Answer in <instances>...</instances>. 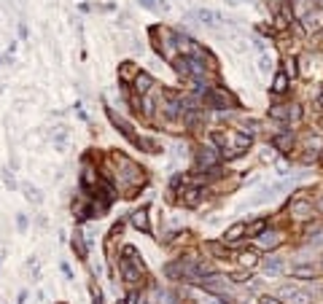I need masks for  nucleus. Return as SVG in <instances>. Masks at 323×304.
<instances>
[{"label":"nucleus","instance_id":"nucleus-2","mask_svg":"<svg viewBox=\"0 0 323 304\" xmlns=\"http://www.w3.org/2000/svg\"><path fill=\"white\" fill-rule=\"evenodd\" d=\"M159 105H162V111H164L167 119H181V116L189 111V108H186V100L181 95H172V92H164L159 97Z\"/></svg>","mask_w":323,"mask_h":304},{"label":"nucleus","instance_id":"nucleus-13","mask_svg":"<svg viewBox=\"0 0 323 304\" xmlns=\"http://www.w3.org/2000/svg\"><path fill=\"white\" fill-rule=\"evenodd\" d=\"M140 70L135 68V62H121V68H119V81H135V76H138Z\"/></svg>","mask_w":323,"mask_h":304},{"label":"nucleus","instance_id":"nucleus-4","mask_svg":"<svg viewBox=\"0 0 323 304\" xmlns=\"http://www.w3.org/2000/svg\"><path fill=\"white\" fill-rule=\"evenodd\" d=\"M269 116L275 121H299L301 119V108L299 105H272Z\"/></svg>","mask_w":323,"mask_h":304},{"label":"nucleus","instance_id":"nucleus-8","mask_svg":"<svg viewBox=\"0 0 323 304\" xmlns=\"http://www.w3.org/2000/svg\"><path fill=\"white\" fill-rule=\"evenodd\" d=\"M250 143H253V137H250L245 129L242 132H234L232 135V146H234V151H232V156H240V154H245V151L250 148Z\"/></svg>","mask_w":323,"mask_h":304},{"label":"nucleus","instance_id":"nucleus-34","mask_svg":"<svg viewBox=\"0 0 323 304\" xmlns=\"http://www.w3.org/2000/svg\"><path fill=\"white\" fill-rule=\"evenodd\" d=\"M261 304H280V299H275V296H261Z\"/></svg>","mask_w":323,"mask_h":304},{"label":"nucleus","instance_id":"nucleus-21","mask_svg":"<svg viewBox=\"0 0 323 304\" xmlns=\"http://www.w3.org/2000/svg\"><path fill=\"white\" fill-rule=\"evenodd\" d=\"M261 231H267V218H258V221H253V223H248V226H245L248 237H258Z\"/></svg>","mask_w":323,"mask_h":304},{"label":"nucleus","instance_id":"nucleus-22","mask_svg":"<svg viewBox=\"0 0 323 304\" xmlns=\"http://www.w3.org/2000/svg\"><path fill=\"white\" fill-rule=\"evenodd\" d=\"M240 264L245 266V269H253V266L258 264V256H256V250H242V253H240Z\"/></svg>","mask_w":323,"mask_h":304},{"label":"nucleus","instance_id":"nucleus-18","mask_svg":"<svg viewBox=\"0 0 323 304\" xmlns=\"http://www.w3.org/2000/svg\"><path fill=\"white\" fill-rule=\"evenodd\" d=\"M264 272H267V274H280V272H283V258H280V256H269L267 261H264Z\"/></svg>","mask_w":323,"mask_h":304},{"label":"nucleus","instance_id":"nucleus-20","mask_svg":"<svg viewBox=\"0 0 323 304\" xmlns=\"http://www.w3.org/2000/svg\"><path fill=\"white\" fill-rule=\"evenodd\" d=\"M291 277H296V280H315V269H312V266H293Z\"/></svg>","mask_w":323,"mask_h":304},{"label":"nucleus","instance_id":"nucleus-23","mask_svg":"<svg viewBox=\"0 0 323 304\" xmlns=\"http://www.w3.org/2000/svg\"><path fill=\"white\" fill-rule=\"evenodd\" d=\"M207 248H210V253H213V256L224 258V261L229 258V248H226V242H210V245H207Z\"/></svg>","mask_w":323,"mask_h":304},{"label":"nucleus","instance_id":"nucleus-25","mask_svg":"<svg viewBox=\"0 0 323 304\" xmlns=\"http://www.w3.org/2000/svg\"><path fill=\"white\" fill-rule=\"evenodd\" d=\"M288 143H291V129H285V135L275 137V146H277L280 151H285V148H288Z\"/></svg>","mask_w":323,"mask_h":304},{"label":"nucleus","instance_id":"nucleus-19","mask_svg":"<svg viewBox=\"0 0 323 304\" xmlns=\"http://www.w3.org/2000/svg\"><path fill=\"white\" fill-rule=\"evenodd\" d=\"M272 92L275 95H283V92H288V76L280 70V73L275 76V81H272Z\"/></svg>","mask_w":323,"mask_h":304},{"label":"nucleus","instance_id":"nucleus-9","mask_svg":"<svg viewBox=\"0 0 323 304\" xmlns=\"http://www.w3.org/2000/svg\"><path fill=\"white\" fill-rule=\"evenodd\" d=\"M256 242H258V248L272 250V248H277V245L283 242V234H280V231H261V234L256 237Z\"/></svg>","mask_w":323,"mask_h":304},{"label":"nucleus","instance_id":"nucleus-32","mask_svg":"<svg viewBox=\"0 0 323 304\" xmlns=\"http://www.w3.org/2000/svg\"><path fill=\"white\" fill-rule=\"evenodd\" d=\"M312 210H315V213H318V215H323V197H318V199H315Z\"/></svg>","mask_w":323,"mask_h":304},{"label":"nucleus","instance_id":"nucleus-33","mask_svg":"<svg viewBox=\"0 0 323 304\" xmlns=\"http://www.w3.org/2000/svg\"><path fill=\"white\" fill-rule=\"evenodd\" d=\"M127 304H140V296H138V293H135V291H132V293H129V296H127Z\"/></svg>","mask_w":323,"mask_h":304},{"label":"nucleus","instance_id":"nucleus-28","mask_svg":"<svg viewBox=\"0 0 323 304\" xmlns=\"http://www.w3.org/2000/svg\"><path fill=\"white\" fill-rule=\"evenodd\" d=\"M229 280H232V283H245V280H250V274L248 272H234Z\"/></svg>","mask_w":323,"mask_h":304},{"label":"nucleus","instance_id":"nucleus-5","mask_svg":"<svg viewBox=\"0 0 323 304\" xmlns=\"http://www.w3.org/2000/svg\"><path fill=\"white\" fill-rule=\"evenodd\" d=\"M205 100L210 103L213 108H226V105H237V100H234V95H229V92H224V89H210L205 95Z\"/></svg>","mask_w":323,"mask_h":304},{"label":"nucleus","instance_id":"nucleus-12","mask_svg":"<svg viewBox=\"0 0 323 304\" xmlns=\"http://www.w3.org/2000/svg\"><path fill=\"white\" fill-rule=\"evenodd\" d=\"M140 266L138 264H132V261H127V258H124V261H121V274H124V280H127V283H138V280H140Z\"/></svg>","mask_w":323,"mask_h":304},{"label":"nucleus","instance_id":"nucleus-10","mask_svg":"<svg viewBox=\"0 0 323 304\" xmlns=\"http://www.w3.org/2000/svg\"><path fill=\"white\" fill-rule=\"evenodd\" d=\"M151 86H154V78H151L148 73H140L135 76V81H132V89H135V95H140V97H146L148 92H151Z\"/></svg>","mask_w":323,"mask_h":304},{"label":"nucleus","instance_id":"nucleus-24","mask_svg":"<svg viewBox=\"0 0 323 304\" xmlns=\"http://www.w3.org/2000/svg\"><path fill=\"white\" fill-rule=\"evenodd\" d=\"M73 250L78 253V258H86V242H84V234H76V237H73Z\"/></svg>","mask_w":323,"mask_h":304},{"label":"nucleus","instance_id":"nucleus-35","mask_svg":"<svg viewBox=\"0 0 323 304\" xmlns=\"http://www.w3.org/2000/svg\"><path fill=\"white\" fill-rule=\"evenodd\" d=\"M318 105L323 108V92H320V97H318Z\"/></svg>","mask_w":323,"mask_h":304},{"label":"nucleus","instance_id":"nucleus-3","mask_svg":"<svg viewBox=\"0 0 323 304\" xmlns=\"http://www.w3.org/2000/svg\"><path fill=\"white\" fill-rule=\"evenodd\" d=\"M113 162L124 167V172H121V183H124V186H135V183H140V180H143V170L135 162H129L124 154H113Z\"/></svg>","mask_w":323,"mask_h":304},{"label":"nucleus","instance_id":"nucleus-27","mask_svg":"<svg viewBox=\"0 0 323 304\" xmlns=\"http://www.w3.org/2000/svg\"><path fill=\"white\" fill-rule=\"evenodd\" d=\"M210 140L215 143V146H226V135L224 132H210Z\"/></svg>","mask_w":323,"mask_h":304},{"label":"nucleus","instance_id":"nucleus-17","mask_svg":"<svg viewBox=\"0 0 323 304\" xmlns=\"http://www.w3.org/2000/svg\"><path fill=\"white\" fill-rule=\"evenodd\" d=\"M199 194H202V191H199L197 186H191V189H186V191H183L181 202H183L186 207H197V205H199Z\"/></svg>","mask_w":323,"mask_h":304},{"label":"nucleus","instance_id":"nucleus-6","mask_svg":"<svg viewBox=\"0 0 323 304\" xmlns=\"http://www.w3.org/2000/svg\"><path fill=\"white\" fill-rule=\"evenodd\" d=\"M191 19H199V25H205V27H218L221 22V14H215L210 9H197V11H191Z\"/></svg>","mask_w":323,"mask_h":304},{"label":"nucleus","instance_id":"nucleus-31","mask_svg":"<svg viewBox=\"0 0 323 304\" xmlns=\"http://www.w3.org/2000/svg\"><path fill=\"white\" fill-rule=\"evenodd\" d=\"M269 68H272V60H269L267 54H264V57H261V73H267Z\"/></svg>","mask_w":323,"mask_h":304},{"label":"nucleus","instance_id":"nucleus-26","mask_svg":"<svg viewBox=\"0 0 323 304\" xmlns=\"http://www.w3.org/2000/svg\"><path fill=\"white\" fill-rule=\"evenodd\" d=\"M283 73L288 76V78L296 76V60H288V62H285V70H283Z\"/></svg>","mask_w":323,"mask_h":304},{"label":"nucleus","instance_id":"nucleus-29","mask_svg":"<svg viewBox=\"0 0 323 304\" xmlns=\"http://www.w3.org/2000/svg\"><path fill=\"white\" fill-rule=\"evenodd\" d=\"M81 183H84V186H92V183H95V172H92V170H84Z\"/></svg>","mask_w":323,"mask_h":304},{"label":"nucleus","instance_id":"nucleus-15","mask_svg":"<svg viewBox=\"0 0 323 304\" xmlns=\"http://www.w3.org/2000/svg\"><path fill=\"white\" fill-rule=\"evenodd\" d=\"M242 234H245V223H232V226L224 231V242H237Z\"/></svg>","mask_w":323,"mask_h":304},{"label":"nucleus","instance_id":"nucleus-7","mask_svg":"<svg viewBox=\"0 0 323 304\" xmlns=\"http://www.w3.org/2000/svg\"><path fill=\"white\" fill-rule=\"evenodd\" d=\"M291 215H293L296 221H307V218H312V202L293 199V202H291Z\"/></svg>","mask_w":323,"mask_h":304},{"label":"nucleus","instance_id":"nucleus-30","mask_svg":"<svg viewBox=\"0 0 323 304\" xmlns=\"http://www.w3.org/2000/svg\"><path fill=\"white\" fill-rule=\"evenodd\" d=\"M25 191H27V199H33V202H41V194L33 189V186H25Z\"/></svg>","mask_w":323,"mask_h":304},{"label":"nucleus","instance_id":"nucleus-1","mask_svg":"<svg viewBox=\"0 0 323 304\" xmlns=\"http://www.w3.org/2000/svg\"><path fill=\"white\" fill-rule=\"evenodd\" d=\"M156 33H159V30H156ZM159 35H162V38H159V43H156L159 54H162L167 62H175L178 57H181V49H178V33H172V30H162Z\"/></svg>","mask_w":323,"mask_h":304},{"label":"nucleus","instance_id":"nucleus-16","mask_svg":"<svg viewBox=\"0 0 323 304\" xmlns=\"http://www.w3.org/2000/svg\"><path fill=\"white\" fill-rule=\"evenodd\" d=\"M129 218H132V223H135L140 231H151V226H148V210H135Z\"/></svg>","mask_w":323,"mask_h":304},{"label":"nucleus","instance_id":"nucleus-14","mask_svg":"<svg viewBox=\"0 0 323 304\" xmlns=\"http://www.w3.org/2000/svg\"><path fill=\"white\" fill-rule=\"evenodd\" d=\"M283 296H291L293 304H310V293H304V291H296V288H291V285H285L283 288Z\"/></svg>","mask_w":323,"mask_h":304},{"label":"nucleus","instance_id":"nucleus-11","mask_svg":"<svg viewBox=\"0 0 323 304\" xmlns=\"http://www.w3.org/2000/svg\"><path fill=\"white\" fill-rule=\"evenodd\" d=\"M197 164L205 170H215V164H218V154H215V148H202L197 154Z\"/></svg>","mask_w":323,"mask_h":304}]
</instances>
